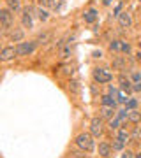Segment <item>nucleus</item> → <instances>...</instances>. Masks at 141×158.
Returning <instances> with one entry per match:
<instances>
[{"instance_id": "f257e3e1", "label": "nucleus", "mask_w": 141, "mask_h": 158, "mask_svg": "<svg viewBox=\"0 0 141 158\" xmlns=\"http://www.w3.org/2000/svg\"><path fill=\"white\" fill-rule=\"evenodd\" d=\"M76 146L81 149V151L92 153L94 148H95V142H94V135L92 134H79L76 137Z\"/></svg>"}, {"instance_id": "f03ea898", "label": "nucleus", "mask_w": 141, "mask_h": 158, "mask_svg": "<svg viewBox=\"0 0 141 158\" xmlns=\"http://www.w3.org/2000/svg\"><path fill=\"white\" fill-rule=\"evenodd\" d=\"M11 9H2L0 11V21H2V30L4 34H7L12 27V14H11Z\"/></svg>"}, {"instance_id": "7ed1b4c3", "label": "nucleus", "mask_w": 141, "mask_h": 158, "mask_svg": "<svg viewBox=\"0 0 141 158\" xmlns=\"http://www.w3.org/2000/svg\"><path fill=\"white\" fill-rule=\"evenodd\" d=\"M94 79H95L99 85H102V83H109L113 79V76L108 69H95L94 70Z\"/></svg>"}, {"instance_id": "20e7f679", "label": "nucleus", "mask_w": 141, "mask_h": 158, "mask_svg": "<svg viewBox=\"0 0 141 158\" xmlns=\"http://www.w3.org/2000/svg\"><path fill=\"white\" fill-rule=\"evenodd\" d=\"M102 132H104V123H102V118H94L90 121V134L94 137H101Z\"/></svg>"}, {"instance_id": "39448f33", "label": "nucleus", "mask_w": 141, "mask_h": 158, "mask_svg": "<svg viewBox=\"0 0 141 158\" xmlns=\"http://www.w3.org/2000/svg\"><path fill=\"white\" fill-rule=\"evenodd\" d=\"M35 46H37V42H20V44L16 46L18 56H25V55H30V53H34Z\"/></svg>"}, {"instance_id": "423d86ee", "label": "nucleus", "mask_w": 141, "mask_h": 158, "mask_svg": "<svg viewBox=\"0 0 141 158\" xmlns=\"http://www.w3.org/2000/svg\"><path fill=\"white\" fill-rule=\"evenodd\" d=\"M32 12H34L32 7H27L25 12H23V27H25V28H32V25H34V21H32V16H34V14H32Z\"/></svg>"}, {"instance_id": "0eeeda50", "label": "nucleus", "mask_w": 141, "mask_h": 158, "mask_svg": "<svg viewBox=\"0 0 141 158\" xmlns=\"http://www.w3.org/2000/svg\"><path fill=\"white\" fill-rule=\"evenodd\" d=\"M14 56H18L16 48H4V49H2V53H0V58H2L4 62H7V60H12Z\"/></svg>"}, {"instance_id": "6e6552de", "label": "nucleus", "mask_w": 141, "mask_h": 158, "mask_svg": "<svg viewBox=\"0 0 141 158\" xmlns=\"http://www.w3.org/2000/svg\"><path fill=\"white\" fill-rule=\"evenodd\" d=\"M117 18H118L120 27H124V28L130 27V23H132V19H130V14H129V12H120V14H118Z\"/></svg>"}, {"instance_id": "1a4fd4ad", "label": "nucleus", "mask_w": 141, "mask_h": 158, "mask_svg": "<svg viewBox=\"0 0 141 158\" xmlns=\"http://www.w3.org/2000/svg\"><path fill=\"white\" fill-rule=\"evenodd\" d=\"M113 67L118 70H125L127 69V56H117L113 60Z\"/></svg>"}, {"instance_id": "9d476101", "label": "nucleus", "mask_w": 141, "mask_h": 158, "mask_svg": "<svg viewBox=\"0 0 141 158\" xmlns=\"http://www.w3.org/2000/svg\"><path fill=\"white\" fill-rule=\"evenodd\" d=\"M118 83H120V90H122V91H127V93H129V91L134 90V88H132V83H130L129 79H125L124 76H120Z\"/></svg>"}, {"instance_id": "9b49d317", "label": "nucleus", "mask_w": 141, "mask_h": 158, "mask_svg": "<svg viewBox=\"0 0 141 158\" xmlns=\"http://www.w3.org/2000/svg\"><path fill=\"white\" fill-rule=\"evenodd\" d=\"M113 114H115V107H109V106H102L101 109V118L104 119H111Z\"/></svg>"}, {"instance_id": "f8f14e48", "label": "nucleus", "mask_w": 141, "mask_h": 158, "mask_svg": "<svg viewBox=\"0 0 141 158\" xmlns=\"http://www.w3.org/2000/svg\"><path fill=\"white\" fill-rule=\"evenodd\" d=\"M109 153H111V146L106 144V142H101V144H99V155L104 156V158H108L109 156Z\"/></svg>"}, {"instance_id": "ddd939ff", "label": "nucleus", "mask_w": 141, "mask_h": 158, "mask_svg": "<svg viewBox=\"0 0 141 158\" xmlns=\"http://www.w3.org/2000/svg\"><path fill=\"white\" fill-rule=\"evenodd\" d=\"M101 102H102V106H109V107H115L117 106V100L113 98V95H102Z\"/></svg>"}, {"instance_id": "4468645a", "label": "nucleus", "mask_w": 141, "mask_h": 158, "mask_svg": "<svg viewBox=\"0 0 141 158\" xmlns=\"http://www.w3.org/2000/svg\"><path fill=\"white\" fill-rule=\"evenodd\" d=\"M85 21L86 23H94L97 19V12H95V9H90V11H86L85 12Z\"/></svg>"}, {"instance_id": "2eb2a0df", "label": "nucleus", "mask_w": 141, "mask_h": 158, "mask_svg": "<svg viewBox=\"0 0 141 158\" xmlns=\"http://www.w3.org/2000/svg\"><path fill=\"white\" fill-rule=\"evenodd\" d=\"M23 30H12L11 32V40L12 42H21L23 40Z\"/></svg>"}, {"instance_id": "dca6fc26", "label": "nucleus", "mask_w": 141, "mask_h": 158, "mask_svg": "<svg viewBox=\"0 0 141 158\" xmlns=\"http://www.w3.org/2000/svg\"><path fill=\"white\" fill-rule=\"evenodd\" d=\"M7 7H9L12 12H18L21 9V4H20V0H7Z\"/></svg>"}, {"instance_id": "f3484780", "label": "nucleus", "mask_w": 141, "mask_h": 158, "mask_svg": "<svg viewBox=\"0 0 141 158\" xmlns=\"http://www.w3.org/2000/svg\"><path fill=\"white\" fill-rule=\"evenodd\" d=\"M124 146H125V142L120 139V137H115L113 139V144H111V148L113 149H117V151H120V149H124Z\"/></svg>"}, {"instance_id": "a211bd4d", "label": "nucleus", "mask_w": 141, "mask_h": 158, "mask_svg": "<svg viewBox=\"0 0 141 158\" xmlns=\"http://www.w3.org/2000/svg\"><path fill=\"white\" fill-rule=\"evenodd\" d=\"M48 6H50L53 11H58V9H62L64 0H48Z\"/></svg>"}, {"instance_id": "6ab92c4d", "label": "nucleus", "mask_w": 141, "mask_h": 158, "mask_svg": "<svg viewBox=\"0 0 141 158\" xmlns=\"http://www.w3.org/2000/svg\"><path fill=\"white\" fill-rule=\"evenodd\" d=\"M117 137H120V139H122L125 144L130 141V134H129V132H127L125 128H120V130H118V135H117Z\"/></svg>"}, {"instance_id": "aec40b11", "label": "nucleus", "mask_w": 141, "mask_h": 158, "mask_svg": "<svg viewBox=\"0 0 141 158\" xmlns=\"http://www.w3.org/2000/svg\"><path fill=\"white\" fill-rule=\"evenodd\" d=\"M129 121H132V123H139L141 121V113H138V111H129Z\"/></svg>"}, {"instance_id": "412c9836", "label": "nucleus", "mask_w": 141, "mask_h": 158, "mask_svg": "<svg viewBox=\"0 0 141 158\" xmlns=\"http://www.w3.org/2000/svg\"><path fill=\"white\" fill-rule=\"evenodd\" d=\"M50 39H51V34L44 32V34H41L39 37H37V40H35V42H37V44H46V42H48Z\"/></svg>"}, {"instance_id": "4be33fe9", "label": "nucleus", "mask_w": 141, "mask_h": 158, "mask_svg": "<svg viewBox=\"0 0 141 158\" xmlns=\"http://www.w3.org/2000/svg\"><path fill=\"white\" fill-rule=\"evenodd\" d=\"M60 56H62L64 60H67V58H71V46L60 48Z\"/></svg>"}, {"instance_id": "5701e85b", "label": "nucleus", "mask_w": 141, "mask_h": 158, "mask_svg": "<svg viewBox=\"0 0 141 158\" xmlns=\"http://www.w3.org/2000/svg\"><path fill=\"white\" fill-rule=\"evenodd\" d=\"M37 18H39L41 21H46V19L50 18V14H48L46 9H37Z\"/></svg>"}, {"instance_id": "b1692460", "label": "nucleus", "mask_w": 141, "mask_h": 158, "mask_svg": "<svg viewBox=\"0 0 141 158\" xmlns=\"http://www.w3.org/2000/svg\"><path fill=\"white\" fill-rule=\"evenodd\" d=\"M108 127H109V128H111V130H120V119H117V118H115V119H109V123H108Z\"/></svg>"}, {"instance_id": "393cba45", "label": "nucleus", "mask_w": 141, "mask_h": 158, "mask_svg": "<svg viewBox=\"0 0 141 158\" xmlns=\"http://www.w3.org/2000/svg\"><path fill=\"white\" fill-rule=\"evenodd\" d=\"M120 46H122V40H113L109 48H111V51H120Z\"/></svg>"}, {"instance_id": "a878e982", "label": "nucleus", "mask_w": 141, "mask_h": 158, "mask_svg": "<svg viewBox=\"0 0 141 158\" xmlns=\"http://www.w3.org/2000/svg\"><path fill=\"white\" fill-rule=\"evenodd\" d=\"M118 119H129V109L118 111Z\"/></svg>"}, {"instance_id": "bb28decb", "label": "nucleus", "mask_w": 141, "mask_h": 158, "mask_svg": "<svg viewBox=\"0 0 141 158\" xmlns=\"http://www.w3.org/2000/svg\"><path fill=\"white\" fill-rule=\"evenodd\" d=\"M120 51H122V53H130V44H129V42H122Z\"/></svg>"}, {"instance_id": "cd10ccee", "label": "nucleus", "mask_w": 141, "mask_h": 158, "mask_svg": "<svg viewBox=\"0 0 141 158\" xmlns=\"http://www.w3.org/2000/svg\"><path fill=\"white\" fill-rule=\"evenodd\" d=\"M136 106H138V102L132 98V100H127V109H134Z\"/></svg>"}, {"instance_id": "c85d7f7f", "label": "nucleus", "mask_w": 141, "mask_h": 158, "mask_svg": "<svg viewBox=\"0 0 141 158\" xmlns=\"http://www.w3.org/2000/svg\"><path fill=\"white\" fill-rule=\"evenodd\" d=\"M132 81H134V83L141 81V74H139V72H132Z\"/></svg>"}, {"instance_id": "c756f323", "label": "nucleus", "mask_w": 141, "mask_h": 158, "mask_svg": "<svg viewBox=\"0 0 141 158\" xmlns=\"http://www.w3.org/2000/svg\"><path fill=\"white\" fill-rule=\"evenodd\" d=\"M122 158H134V153L132 151H124L122 153Z\"/></svg>"}, {"instance_id": "7c9ffc66", "label": "nucleus", "mask_w": 141, "mask_h": 158, "mask_svg": "<svg viewBox=\"0 0 141 158\" xmlns=\"http://www.w3.org/2000/svg\"><path fill=\"white\" fill-rule=\"evenodd\" d=\"M132 88H134V91H141V81L134 83V86H132Z\"/></svg>"}, {"instance_id": "2f4dec72", "label": "nucleus", "mask_w": 141, "mask_h": 158, "mask_svg": "<svg viewBox=\"0 0 141 158\" xmlns=\"http://www.w3.org/2000/svg\"><path fill=\"white\" fill-rule=\"evenodd\" d=\"M139 135H141V130L136 128V130H134V137H139Z\"/></svg>"}, {"instance_id": "473e14b6", "label": "nucleus", "mask_w": 141, "mask_h": 158, "mask_svg": "<svg viewBox=\"0 0 141 158\" xmlns=\"http://www.w3.org/2000/svg\"><path fill=\"white\" fill-rule=\"evenodd\" d=\"M136 60H138V62H141V51H139V53H136Z\"/></svg>"}, {"instance_id": "72a5a7b5", "label": "nucleus", "mask_w": 141, "mask_h": 158, "mask_svg": "<svg viewBox=\"0 0 141 158\" xmlns=\"http://www.w3.org/2000/svg\"><path fill=\"white\" fill-rule=\"evenodd\" d=\"M136 158H141V153H138V155H136Z\"/></svg>"}, {"instance_id": "f704fd0d", "label": "nucleus", "mask_w": 141, "mask_h": 158, "mask_svg": "<svg viewBox=\"0 0 141 158\" xmlns=\"http://www.w3.org/2000/svg\"><path fill=\"white\" fill-rule=\"evenodd\" d=\"M139 2H141V0H139Z\"/></svg>"}]
</instances>
